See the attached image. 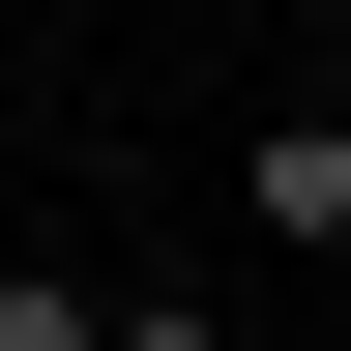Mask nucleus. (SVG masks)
<instances>
[{"mask_svg":"<svg viewBox=\"0 0 351 351\" xmlns=\"http://www.w3.org/2000/svg\"><path fill=\"white\" fill-rule=\"evenodd\" d=\"M234 234H293V263L351 234V117H263V147H234Z\"/></svg>","mask_w":351,"mask_h":351,"instance_id":"obj_1","label":"nucleus"},{"mask_svg":"<svg viewBox=\"0 0 351 351\" xmlns=\"http://www.w3.org/2000/svg\"><path fill=\"white\" fill-rule=\"evenodd\" d=\"M0 351H117V293H59V263H0Z\"/></svg>","mask_w":351,"mask_h":351,"instance_id":"obj_2","label":"nucleus"},{"mask_svg":"<svg viewBox=\"0 0 351 351\" xmlns=\"http://www.w3.org/2000/svg\"><path fill=\"white\" fill-rule=\"evenodd\" d=\"M117 351H234V322H205V293H117Z\"/></svg>","mask_w":351,"mask_h":351,"instance_id":"obj_3","label":"nucleus"}]
</instances>
